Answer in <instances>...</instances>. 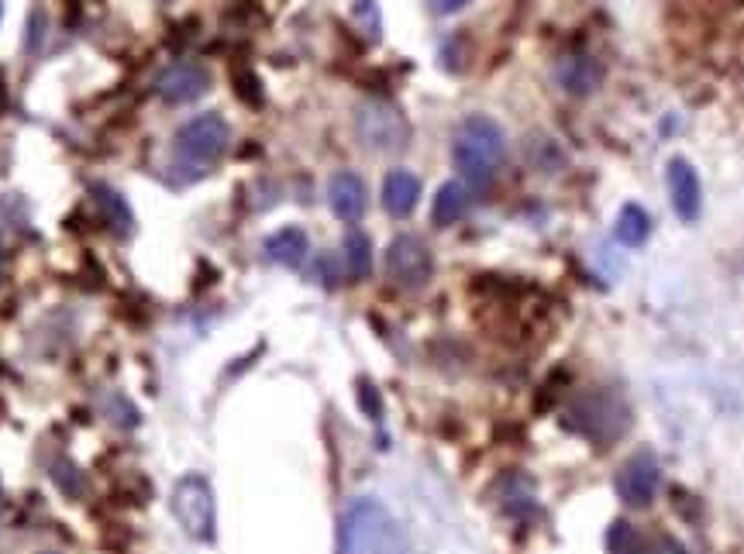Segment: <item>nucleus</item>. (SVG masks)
<instances>
[{"mask_svg": "<svg viewBox=\"0 0 744 554\" xmlns=\"http://www.w3.org/2000/svg\"><path fill=\"white\" fill-rule=\"evenodd\" d=\"M0 18H4V4H0Z\"/></svg>", "mask_w": 744, "mask_h": 554, "instance_id": "393cba45", "label": "nucleus"}, {"mask_svg": "<svg viewBox=\"0 0 744 554\" xmlns=\"http://www.w3.org/2000/svg\"><path fill=\"white\" fill-rule=\"evenodd\" d=\"M211 90V69L200 62H176V66L162 69L155 80V93L166 104H193Z\"/></svg>", "mask_w": 744, "mask_h": 554, "instance_id": "423d86ee", "label": "nucleus"}, {"mask_svg": "<svg viewBox=\"0 0 744 554\" xmlns=\"http://www.w3.org/2000/svg\"><path fill=\"white\" fill-rule=\"evenodd\" d=\"M173 513L193 541H211L214 537V493L204 475H186L176 482Z\"/></svg>", "mask_w": 744, "mask_h": 554, "instance_id": "20e7f679", "label": "nucleus"}, {"mask_svg": "<svg viewBox=\"0 0 744 554\" xmlns=\"http://www.w3.org/2000/svg\"><path fill=\"white\" fill-rule=\"evenodd\" d=\"M617 493L627 506H651V499L658 493V465L648 451L634 455L631 462L620 468Z\"/></svg>", "mask_w": 744, "mask_h": 554, "instance_id": "6e6552de", "label": "nucleus"}, {"mask_svg": "<svg viewBox=\"0 0 744 554\" xmlns=\"http://www.w3.org/2000/svg\"><path fill=\"white\" fill-rule=\"evenodd\" d=\"M359 403L366 407V413L372 420H379V413H383V407H379V396H376V389L369 386V382H362V389H359Z\"/></svg>", "mask_w": 744, "mask_h": 554, "instance_id": "aec40b11", "label": "nucleus"}, {"mask_svg": "<svg viewBox=\"0 0 744 554\" xmlns=\"http://www.w3.org/2000/svg\"><path fill=\"white\" fill-rule=\"evenodd\" d=\"M665 183H669L672 210L679 214V221L693 224L703 210V186H700L696 169L689 166L686 159H672L669 169H665Z\"/></svg>", "mask_w": 744, "mask_h": 554, "instance_id": "0eeeda50", "label": "nucleus"}, {"mask_svg": "<svg viewBox=\"0 0 744 554\" xmlns=\"http://www.w3.org/2000/svg\"><path fill=\"white\" fill-rule=\"evenodd\" d=\"M355 135L372 152H400L410 138V124L400 114V107L386 100H366L355 111Z\"/></svg>", "mask_w": 744, "mask_h": 554, "instance_id": "7ed1b4c3", "label": "nucleus"}, {"mask_svg": "<svg viewBox=\"0 0 744 554\" xmlns=\"http://www.w3.org/2000/svg\"><path fill=\"white\" fill-rule=\"evenodd\" d=\"M328 204L335 210V217H341L345 224L362 221V214H366V207H369L366 183H362L352 169H341L328 183Z\"/></svg>", "mask_w": 744, "mask_h": 554, "instance_id": "1a4fd4ad", "label": "nucleus"}, {"mask_svg": "<svg viewBox=\"0 0 744 554\" xmlns=\"http://www.w3.org/2000/svg\"><path fill=\"white\" fill-rule=\"evenodd\" d=\"M610 554H655V541H648L645 534H638L627 520H617L607 534Z\"/></svg>", "mask_w": 744, "mask_h": 554, "instance_id": "f3484780", "label": "nucleus"}, {"mask_svg": "<svg viewBox=\"0 0 744 554\" xmlns=\"http://www.w3.org/2000/svg\"><path fill=\"white\" fill-rule=\"evenodd\" d=\"M307 252H310V241L304 228H279L276 234L266 238V255L273 262L286 265V269H297V265L307 259Z\"/></svg>", "mask_w": 744, "mask_h": 554, "instance_id": "ddd939ff", "label": "nucleus"}, {"mask_svg": "<svg viewBox=\"0 0 744 554\" xmlns=\"http://www.w3.org/2000/svg\"><path fill=\"white\" fill-rule=\"evenodd\" d=\"M655 554H686V551H682L679 544L672 541V537H658V541H655Z\"/></svg>", "mask_w": 744, "mask_h": 554, "instance_id": "4be33fe9", "label": "nucleus"}, {"mask_svg": "<svg viewBox=\"0 0 744 554\" xmlns=\"http://www.w3.org/2000/svg\"><path fill=\"white\" fill-rule=\"evenodd\" d=\"M38 25H42V11L31 14V38H28V49H35V45H38Z\"/></svg>", "mask_w": 744, "mask_h": 554, "instance_id": "5701e85b", "label": "nucleus"}, {"mask_svg": "<svg viewBox=\"0 0 744 554\" xmlns=\"http://www.w3.org/2000/svg\"><path fill=\"white\" fill-rule=\"evenodd\" d=\"M4 104H7V97H4V87H0V114H4Z\"/></svg>", "mask_w": 744, "mask_h": 554, "instance_id": "b1692460", "label": "nucleus"}, {"mask_svg": "<svg viewBox=\"0 0 744 554\" xmlns=\"http://www.w3.org/2000/svg\"><path fill=\"white\" fill-rule=\"evenodd\" d=\"M434 272V259L417 234H397L386 248V276L400 286V290H421L428 286Z\"/></svg>", "mask_w": 744, "mask_h": 554, "instance_id": "39448f33", "label": "nucleus"}, {"mask_svg": "<svg viewBox=\"0 0 744 554\" xmlns=\"http://www.w3.org/2000/svg\"><path fill=\"white\" fill-rule=\"evenodd\" d=\"M345 262H348V276L352 279H366L372 269V241L369 234L362 231H348L345 234Z\"/></svg>", "mask_w": 744, "mask_h": 554, "instance_id": "a211bd4d", "label": "nucleus"}, {"mask_svg": "<svg viewBox=\"0 0 744 554\" xmlns=\"http://www.w3.org/2000/svg\"><path fill=\"white\" fill-rule=\"evenodd\" d=\"M614 234H617L620 245H627V248L645 245L648 234H651V217H648V210H645V207H638V204H624V207H620V214H617Z\"/></svg>", "mask_w": 744, "mask_h": 554, "instance_id": "2eb2a0df", "label": "nucleus"}, {"mask_svg": "<svg viewBox=\"0 0 744 554\" xmlns=\"http://www.w3.org/2000/svg\"><path fill=\"white\" fill-rule=\"evenodd\" d=\"M465 210H469V190H465V183H459V179L441 183L431 204V221L438 228H452V224H459L465 217Z\"/></svg>", "mask_w": 744, "mask_h": 554, "instance_id": "f8f14e48", "label": "nucleus"}, {"mask_svg": "<svg viewBox=\"0 0 744 554\" xmlns=\"http://www.w3.org/2000/svg\"><path fill=\"white\" fill-rule=\"evenodd\" d=\"M600 66H596V59L589 56H565L558 62V83H562L569 93H593L600 87Z\"/></svg>", "mask_w": 744, "mask_h": 554, "instance_id": "4468645a", "label": "nucleus"}, {"mask_svg": "<svg viewBox=\"0 0 744 554\" xmlns=\"http://www.w3.org/2000/svg\"><path fill=\"white\" fill-rule=\"evenodd\" d=\"M421 200V179L407 169H393L383 179V210L390 217H410Z\"/></svg>", "mask_w": 744, "mask_h": 554, "instance_id": "9b49d317", "label": "nucleus"}, {"mask_svg": "<svg viewBox=\"0 0 744 554\" xmlns=\"http://www.w3.org/2000/svg\"><path fill=\"white\" fill-rule=\"evenodd\" d=\"M93 200H97L100 214H104V224H111L118 234L131 228V207L124 204V197L118 190H111V186H93Z\"/></svg>", "mask_w": 744, "mask_h": 554, "instance_id": "dca6fc26", "label": "nucleus"}, {"mask_svg": "<svg viewBox=\"0 0 744 554\" xmlns=\"http://www.w3.org/2000/svg\"><path fill=\"white\" fill-rule=\"evenodd\" d=\"M452 159L455 169L472 179V183H490L496 169L507 159V135L493 117L472 114L455 128L452 138Z\"/></svg>", "mask_w": 744, "mask_h": 554, "instance_id": "f257e3e1", "label": "nucleus"}, {"mask_svg": "<svg viewBox=\"0 0 744 554\" xmlns=\"http://www.w3.org/2000/svg\"><path fill=\"white\" fill-rule=\"evenodd\" d=\"M607 413H624V407L607 393L586 396V400H579L576 407H572V424H576L586 438H596V424H603V434H607V438H617V434L624 431V420L614 424V420H607Z\"/></svg>", "mask_w": 744, "mask_h": 554, "instance_id": "9d476101", "label": "nucleus"}, {"mask_svg": "<svg viewBox=\"0 0 744 554\" xmlns=\"http://www.w3.org/2000/svg\"><path fill=\"white\" fill-rule=\"evenodd\" d=\"M465 4H472V0H431V11L434 14H455V11H462Z\"/></svg>", "mask_w": 744, "mask_h": 554, "instance_id": "412c9836", "label": "nucleus"}, {"mask_svg": "<svg viewBox=\"0 0 744 554\" xmlns=\"http://www.w3.org/2000/svg\"><path fill=\"white\" fill-rule=\"evenodd\" d=\"M228 142H231V128L221 114H197L176 131L173 152L180 166L207 169L228 152Z\"/></svg>", "mask_w": 744, "mask_h": 554, "instance_id": "f03ea898", "label": "nucleus"}, {"mask_svg": "<svg viewBox=\"0 0 744 554\" xmlns=\"http://www.w3.org/2000/svg\"><path fill=\"white\" fill-rule=\"evenodd\" d=\"M235 83H238V97L252 100V104H259V100H262V93H259V80H255L252 73H238V76H235Z\"/></svg>", "mask_w": 744, "mask_h": 554, "instance_id": "6ab92c4d", "label": "nucleus"}]
</instances>
